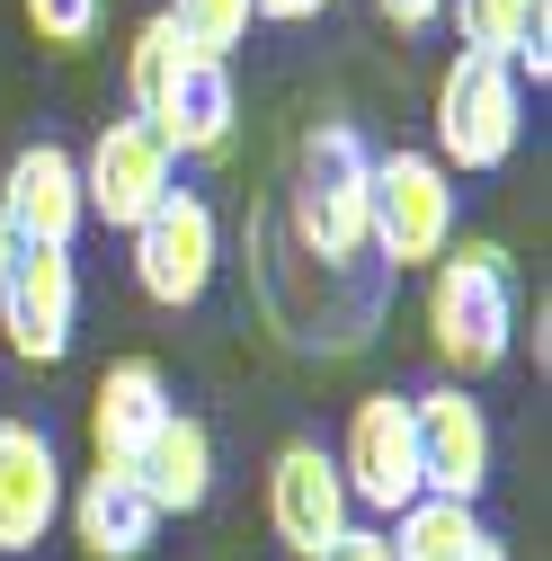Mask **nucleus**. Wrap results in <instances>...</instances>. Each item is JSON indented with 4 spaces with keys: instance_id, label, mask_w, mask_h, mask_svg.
<instances>
[{
    "instance_id": "1",
    "label": "nucleus",
    "mask_w": 552,
    "mask_h": 561,
    "mask_svg": "<svg viewBox=\"0 0 552 561\" xmlns=\"http://www.w3.org/2000/svg\"><path fill=\"white\" fill-rule=\"evenodd\" d=\"M428 347H437L446 383L508 366V347H517V259L491 232L446 241V259L428 267Z\"/></svg>"
},
{
    "instance_id": "2",
    "label": "nucleus",
    "mask_w": 552,
    "mask_h": 561,
    "mask_svg": "<svg viewBox=\"0 0 552 561\" xmlns=\"http://www.w3.org/2000/svg\"><path fill=\"white\" fill-rule=\"evenodd\" d=\"M366 205H375V152L357 125H312L295 152V187H286V224L295 250L321 276L366 267Z\"/></svg>"
},
{
    "instance_id": "3",
    "label": "nucleus",
    "mask_w": 552,
    "mask_h": 561,
    "mask_svg": "<svg viewBox=\"0 0 552 561\" xmlns=\"http://www.w3.org/2000/svg\"><path fill=\"white\" fill-rule=\"evenodd\" d=\"M455 241V170L437 152H375V205H366V259L437 267Z\"/></svg>"
},
{
    "instance_id": "4",
    "label": "nucleus",
    "mask_w": 552,
    "mask_h": 561,
    "mask_svg": "<svg viewBox=\"0 0 552 561\" xmlns=\"http://www.w3.org/2000/svg\"><path fill=\"white\" fill-rule=\"evenodd\" d=\"M526 134V81L499 54H455L437 81V161L446 170H508Z\"/></svg>"
},
{
    "instance_id": "5",
    "label": "nucleus",
    "mask_w": 552,
    "mask_h": 561,
    "mask_svg": "<svg viewBox=\"0 0 552 561\" xmlns=\"http://www.w3.org/2000/svg\"><path fill=\"white\" fill-rule=\"evenodd\" d=\"M215 267H223V224H215V205L170 187L143 224H134V286H143L161 312H187L205 304V286H215Z\"/></svg>"
},
{
    "instance_id": "6",
    "label": "nucleus",
    "mask_w": 552,
    "mask_h": 561,
    "mask_svg": "<svg viewBox=\"0 0 552 561\" xmlns=\"http://www.w3.org/2000/svg\"><path fill=\"white\" fill-rule=\"evenodd\" d=\"M338 481H348V508L366 517H401L419 490V437H410V392H366L348 410V446L330 455Z\"/></svg>"
},
{
    "instance_id": "7",
    "label": "nucleus",
    "mask_w": 552,
    "mask_h": 561,
    "mask_svg": "<svg viewBox=\"0 0 552 561\" xmlns=\"http://www.w3.org/2000/svg\"><path fill=\"white\" fill-rule=\"evenodd\" d=\"M410 437H419V490L428 500H481L491 490V410H481L463 383H428L410 392Z\"/></svg>"
},
{
    "instance_id": "8",
    "label": "nucleus",
    "mask_w": 552,
    "mask_h": 561,
    "mask_svg": "<svg viewBox=\"0 0 552 561\" xmlns=\"http://www.w3.org/2000/svg\"><path fill=\"white\" fill-rule=\"evenodd\" d=\"M170 187H179V161H170V144L143 116H116L81 152V205H90V224H107V232H134Z\"/></svg>"
},
{
    "instance_id": "9",
    "label": "nucleus",
    "mask_w": 552,
    "mask_h": 561,
    "mask_svg": "<svg viewBox=\"0 0 552 561\" xmlns=\"http://www.w3.org/2000/svg\"><path fill=\"white\" fill-rule=\"evenodd\" d=\"M267 526H276V543L303 552V561H312L338 526H357L348 481H338V463H330L321 437H286V446H276V463H267Z\"/></svg>"
},
{
    "instance_id": "10",
    "label": "nucleus",
    "mask_w": 552,
    "mask_h": 561,
    "mask_svg": "<svg viewBox=\"0 0 552 561\" xmlns=\"http://www.w3.org/2000/svg\"><path fill=\"white\" fill-rule=\"evenodd\" d=\"M72 321H81V267L72 250H27L19 241V267H10V295H0V330L27 366H62L72 357Z\"/></svg>"
},
{
    "instance_id": "11",
    "label": "nucleus",
    "mask_w": 552,
    "mask_h": 561,
    "mask_svg": "<svg viewBox=\"0 0 552 561\" xmlns=\"http://www.w3.org/2000/svg\"><path fill=\"white\" fill-rule=\"evenodd\" d=\"M0 224H10L27 250H72L90 205H81V152L62 144H27L10 170H0Z\"/></svg>"
},
{
    "instance_id": "12",
    "label": "nucleus",
    "mask_w": 552,
    "mask_h": 561,
    "mask_svg": "<svg viewBox=\"0 0 552 561\" xmlns=\"http://www.w3.org/2000/svg\"><path fill=\"white\" fill-rule=\"evenodd\" d=\"M232 62H215V54H196L187 45V62L170 72V90L143 107V125L170 144V161H215V152H232Z\"/></svg>"
},
{
    "instance_id": "13",
    "label": "nucleus",
    "mask_w": 552,
    "mask_h": 561,
    "mask_svg": "<svg viewBox=\"0 0 552 561\" xmlns=\"http://www.w3.org/2000/svg\"><path fill=\"white\" fill-rule=\"evenodd\" d=\"M62 517V455L36 419H0V552H36Z\"/></svg>"
},
{
    "instance_id": "14",
    "label": "nucleus",
    "mask_w": 552,
    "mask_h": 561,
    "mask_svg": "<svg viewBox=\"0 0 552 561\" xmlns=\"http://www.w3.org/2000/svg\"><path fill=\"white\" fill-rule=\"evenodd\" d=\"M170 410H179V401H170V383H161L152 357H116V366L99 375V392H90V446H99V463H107V472H134Z\"/></svg>"
},
{
    "instance_id": "15",
    "label": "nucleus",
    "mask_w": 552,
    "mask_h": 561,
    "mask_svg": "<svg viewBox=\"0 0 552 561\" xmlns=\"http://www.w3.org/2000/svg\"><path fill=\"white\" fill-rule=\"evenodd\" d=\"M62 508H72V535H81L90 561H143L152 535H161V508L143 500V481H134V472H107V463H99Z\"/></svg>"
},
{
    "instance_id": "16",
    "label": "nucleus",
    "mask_w": 552,
    "mask_h": 561,
    "mask_svg": "<svg viewBox=\"0 0 552 561\" xmlns=\"http://www.w3.org/2000/svg\"><path fill=\"white\" fill-rule=\"evenodd\" d=\"M134 481H143V500L161 517H196L205 500H215V428L187 419V410H170L152 428V446H143V463H134Z\"/></svg>"
},
{
    "instance_id": "17",
    "label": "nucleus",
    "mask_w": 552,
    "mask_h": 561,
    "mask_svg": "<svg viewBox=\"0 0 552 561\" xmlns=\"http://www.w3.org/2000/svg\"><path fill=\"white\" fill-rule=\"evenodd\" d=\"M491 535L463 500H410L392 526H383V543H392V561H472V543Z\"/></svg>"
},
{
    "instance_id": "18",
    "label": "nucleus",
    "mask_w": 552,
    "mask_h": 561,
    "mask_svg": "<svg viewBox=\"0 0 552 561\" xmlns=\"http://www.w3.org/2000/svg\"><path fill=\"white\" fill-rule=\"evenodd\" d=\"M446 19H455V36H463V54L517 62V45L552 27V0H446Z\"/></svg>"
},
{
    "instance_id": "19",
    "label": "nucleus",
    "mask_w": 552,
    "mask_h": 561,
    "mask_svg": "<svg viewBox=\"0 0 552 561\" xmlns=\"http://www.w3.org/2000/svg\"><path fill=\"white\" fill-rule=\"evenodd\" d=\"M179 62H187V36H179L170 19H143V27H134V45H125V99H134V116L170 90Z\"/></svg>"
},
{
    "instance_id": "20",
    "label": "nucleus",
    "mask_w": 552,
    "mask_h": 561,
    "mask_svg": "<svg viewBox=\"0 0 552 561\" xmlns=\"http://www.w3.org/2000/svg\"><path fill=\"white\" fill-rule=\"evenodd\" d=\"M161 19H170V27H179V36L196 45V54H215V62H223V54H232V45L250 36V19H258V0H170Z\"/></svg>"
},
{
    "instance_id": "21",
    "label": "nucleus",
    "mask_w": 552,
    "mask_h": 561,
    "mask_svg": "<svg viewBox=\"0 0 552 561\" xmlns=\"http://www.w3.org/2000/svg\"><path fill=\"white\" fill-rule=\"evenodd\" d=\"M99 10H107V0H27V19H36V36H45V45H62V54L99 36Z\"/></svg>"
},
{
    "instance_id": "22",
    "label": "nucleus",
    "mask_w": 552,
    "mask_h": 561,
    "mask_svg": "<svg viewBox=\"0 0 552 561\" xmlns=\"http://www.w3.org/2000/svg\"><path fill=\"white\" fill-rule=\"evenodd\" d=\"M312 561H392V543H383V526H338Z\"/></svg>"
},
{
    "instance_id": "23",
    "label": "nucleus",
    "mask_w": 552,
    "mask_h": 561,
    "mask_svg": "<svg viewBox=\"0 0 552 561\" xmlns=\"http://www.w3.org/2000/svg\"><path fill=\"white\" fill-rule=\"evenodd\" d=\"M375 10H383L401 36H419V27H437V19H446V0H375Z\"/></svg>"
},
{
    "instance_id": "24",
    "label": "nucleus",
    "mask_w": 552,
    "mask_h": 561,
    "mask_svg": "<svg viewBox=\"0 0 552 561\" xmlns=\"http://www.w3.org/2000/svg\"><path fill=\"white\" fill-rule=\"evenodd\" d=\"M330 0H258V19H276V27H303V19H321Z\"/></svg>"
},
{
    "instance_id": "25",
    "label": "nucleus",
    "mask_w": 552,
    "mask_h": 561,
    "mask_svg": "<svg viewBox=\"0 0 552 561\" xmlns=\"http://www.w3.org/2000/svg\"><path fill=\"white\" fill-rule=\"evenodd\" d=\"M10 267H19V232L0 224V295H10Z\"/></svg>"
},
{
    "instance_id": "26",
    "label": "nucleus",
    "mask_w": 552,
    "mask_h": 561,
    "mask_svg": "<svg viewBox=\"0 0 552 561\" xmlns=\"http://www.w3.org/2000/svg\"><path fill=\"white\" fill-rule=\"evenodd\" d=\"M472 561H508V543H499V535H481V543H472Z\"/></svg>"
}]
</instances>
